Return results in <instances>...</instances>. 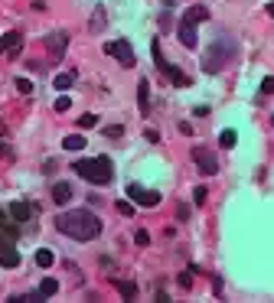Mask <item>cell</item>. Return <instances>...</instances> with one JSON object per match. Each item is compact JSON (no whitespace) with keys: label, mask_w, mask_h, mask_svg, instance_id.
Here are the masks:
<instances>
[{"label":"cell","mask_w":274,"mask_h":303,"mask_svg":"<svg viewBox=\"0 0 274 303\" xmlns=\"http://www.w3.org/2000/svg\"><path fill=\"white\" fill-rule=\"evenodd\" d=\"M20 46H23V33L20 30H10V33L0 36V52H16Z\"/></svg>","instance_id":"12"},{"label":"cell","mask_w":274,"mask_h":303,"mask_svg":"<svg viewBox=\"0 0 274 303\" xmlns=\"http://www.w3.org/2000/svg\"><path fill=\"white\" fill-rule=\"evenodd\" d=\"M206 20H209V7H202V4L189 7V10L183 13V23H189V26H196V23H206Z\"/></svg>","instance_id":"14"},{"label":"cell","mask_w":274,"mask_h":303,"mask_svg":"<svg viewBox=\"0 0 274 303\" xmlns=\"http://www.w3.org/2000/svg\"><path fill=\"white\" fill-rule=\"evenodd\" d=\"M261 95H274V75H268L261 82Z\"/></svg>","instance_id":"31"},{"label":"cell","mask_w":274,"mask_h":303,"mask_svg":"<svg viewBox=\"0 0 274 303\" xmlns=\"http://www.w3.org/2000/svg\"><path fill=\"white\" fill-rule=\"evenodd\" d=\"M0 264H4L7 271H13V267L20 264V251H16L13 242H0Z\"/></svg>","instance_id":"10"},{"label":"cell","mask_w":274,"mask_h":303,"mask_svg":"<svg viewBox=\"0 0 274 303\" xmlns=\"http://www.w3.org/2000/svg\"><path fill=\"white\" fill-rule=\"evenodd\" d=\"M36 264L39 267H52V264H56V254H52L49 248H39V251H36Z\"/></svg>","instance_id":"20"},{"label":"cell","mask_w":274,"mask_h":303,"mask_svg":"<svg viewBox=\"0 0 274 303\" xmlns=\"http://www.w3.org/2000/svg\"><path fill=\"white\" fill-rule=\"evenodd\" d=\"M56 290H59V280H52V277H46V280H43L39 284V293H43V297H56Z\"/></svg>","instance_id":"22"},{"label":"cell","mask_w":274,"mask_h":303,"mask_svg":"<svg viewBox=\"0 0 274 303\" xmlns=\"http://www.w3.org/2000/svg\"><path fill=\"white\" fill-rule=\"evenodd\" d=\"M69 104H72V101H69V98L62 95V98H59V101H56V104H52V108H56L59 114H66V111H69Z\"/></svg>","instance_id":"32"},{"label":"cell","mask_w":274,"mask_h":303,"mask_svg":"<svg viewBox=\"0 0 274 303\" xmlns=\"http://www.w3.org/2000/svg\"><path fill=\"white\" fill-rule=\"evenodd\" d=\"M72 85H75V72H62V75H56V88H59V92H69Z\"/></svg>","instance_id":"19"},{"label":"cell","mask_w":274,"mask_h":303,"mask_svg":"<svg viewBox=\"0 0 274 303\" xmlns=\"http://www.w3.org/2000/svg\"><path fill=\"white\" fill-rule=\"evenodd\" d=\"M114 287H118V293H121L124 300H134V297H137V284H134V280H114Z\"/></svg>","instance_id":"17"},{"label":"cell","mask_w":274,"mask_h":303,"mask_svg":"<svg viewBox=\"0 0 274 303\" xmlns=\"http://www.w3.org/2000/svg\"><path fill=\"white\" fill-rule=\"evenodd\" d=\"M16 238H20V222L4 209L0 212V242H13L16 245Z\"/></svg>","instance_id":"8"},{"label":"cell","mask_w":274,"mask_h":303,"mask_svg":"<svg viewBox=\"0 0 274 303\" xmlns=\"http://www.w3.org/2000/svg\"><path fill=\"white\" fill-rule=\"evenodd\" d=\"M268 16H274V4H268Z\"/></svg>","instance_id":"37"},{"label":"cell","mask_w":274,"mask_h":303,"mask_svg":"<svg viewBox=\"0 0 274 303\" xmlns=\"http://www.w3.org/2000/svg\"><path fill=\"white\" fill-rule=\"evenodd\" d=\"M56 228L62 231L66 238H75V242H92V238L101 235V219L88 209H69L56 215Z\"/></svg>","instance_id":"1"},{"label":"cell","mask_w":274,"mask_h":303,"mask_svg":"<svg viewBox=\"0 0 274 303\" xmlns=\"http://www.w3.org/2000/svg\"><path fill=\"white\" fill-rule=\"evenodd\" d=\"M193 160H196L199 173H206V176H216V173H219V160L212 157L206 147H196V150H193Z\"/></svg>","instance_id":"9"},{"label":"cell","mask_w":274,"mask_h":303,"mask_svg":"<svg viewBox=\"0 0 274 303\" xmlns=\"http://www.w3.org/2000/svg\"><path fill=\"white\" fill-rule=\"evenodd\" d=\"M114 209H118L121 215H128V219H131V215L137 212V209H134V202H131V199H118V206H114Z\"/></svg>","instance_id":"24"},{"label":"cell","mask_w":274,"mask_h":303,"mask_svg":"<svg viewBox=\"0 0 274 303\" xmlns=\"http://www.w3.org/2000/svg\"><path fill=\"white\" fill-rule=\"evenodd\" d=\"M180 134H186V137H189V134H193V124H189V121H180Z\"/></svg>","instance_id":"35"},{"label":"cell","mask_w":274,"mask_h":303,"mask_svg":"<svg viewBox=\"0 0 274 303\" xmlns=\"http://www.w3.org/2000/svg\"><path fill=\"white\" fill-rule=\"evenodd\" d=\"M134 245H137V248H147V245H150V231H144V228L134 231Z\"/></svg>","instance_id":"25"},{"label":"cell","mask_w":274,"mask_h":303,"mask_svg":"<svg viewBox=\"0 0 274 303\" xmlns=\"http://www.w3.org/2000/svg\"><path fill=\"white\" fill-rule=\"evenodd\" d=\"M128 199L137 202V206H150V209H154V206H160L163 196L157 192V189H144L140 183H128Z\"/></svg>","instance_id":"6"},{"label":"cell","mask_w":274,"mask_h":303,"mask_svg":"<svg viewBox=\"0 0 274 303\" xmlns=\"http://www.w3.org/2000/svg\"><path fill=\"white\" fill-rule=\"evenodd\" d=\"M176 36H180V42H183L186 49H196V26L180 23V33H176Z\"/></svg>","instance_id":"16"},{"label":"cell","mask_w":274,"mask_h":303,"mask_svg":"<svg viewBox=\"0 0 274 303\" xmlns=\"http://www.w3.org/2000/svg\"><path fill=\"white\" fill-rule=\"evenodd\" d=\"M144 137L150 140V144H157V140H160V134H157V131H144Z\"/></svg>","instance_id":"36"},{"label":"cell","mask_w":274,"mask_h":303,"mask_svg":"<svg viewBox=\"0 0 274 303\" xmlns=\"http://www.w3.org/2000/svg\"><path fill=\"white\" fill-rule=\"evenodd\" d=\"M62 150H85V137L82 134H69L62 140Z\"/></svg>","instance_id":"18"},{"label":"cell","mask_w":274,"mask_h":303,"mask_svg":"<svg viewBox=\"0 0 274 303\" xmlns=\"http://www.w3.org/2000/svg\"><path fill=\"white\" fill-rule=\"evenodd\" d=\"M104 52H108L111 59H118L124 69H131L137 62V56H134V46H131L128 39H111V42H104Z\"/></svg>","instance_id":"5"},{"label":"cell","mask_w":274,"mask_h":303,"mask_svg":"<svg viewBox=\"0 0 274 303\" xmlns=\"http://www.w3.org/2000/svg\"><path fill=\"white\" fill-rule=\"evenodd\" d=\"M176 219L186 222V219H189V206H180V209H176Z\"/></svg>","instance_id":"34"},{"label":"cell","mask_w":274,"mask_h":303,"mask_svg":"<svg viewBox=\"0 0 274 303\" xmlns=\"http://www.w3.org/2000/svg\"><path fill=\"white\" fill-rule=\"evenodd\" d=\"M176 284H180L183 290H189V287H193V271H183L180 277H176Z\"/></svg>","instance_id":"28"},{"label":"cell","mask_w":274,"mask_h":303,"mask_svg":"<svg viewBox=\"0 0 274 303\" xmlns=\"http://www.w3.org/2000/svg\"><path fill=\"white\" fill-rule=\"evenodd\" d=\"M43 42H46V49H49V59H52V62H59V59L66 56V46H69V33H62V30H59V33H49V36L43 39Z\"/></svg>","instance_id":"7"},{"label":"cell","mask_w":274,"mask_h":303,"mask_svg":"<svg viewBox=\"0 0 274 303\" xmlns=\"http://www.w3.org/2000/svg\"><path fill=\"white\" fill-rule=\"evenodd\" d=\"M7 212H10V215L23 225V222L33 219V212H36V209H33V202H10V206H7Z\"/></svg>","instance_id":"11"},{"label":"cell","mask_w":274,"mask_h":303,"mask_svg":"<svg viewBox=\"0 0 274 303\" xmlns=\"http://www.w3.org/2000/svg\"><path fill=\"white\" fill-rule=\"evenodd\" d=\"M271 124H274V118H271Z\"/></svg>","instance_id":"38"},{"label":"cell","mask_w":274,"mask_h":303,"mask_svg":"<svg viewBox=\"0 0 274 303\" xmlns=\"http://www.w3.org/2000/svg\"><path fill=\"white\" fill-rule=\"evenodd\" d=\"M150 52H154V62H157V69H160V72H163L166 78H170L173 85H180V88H186V85H189V78L183 75V72H180L176 66H170V62L163 59V52H160V42H157V39L150 42Z\"/></svg>","instance_id":"4"},{"label":"cell","mask_w":274,"mask_h":303,"mask_svg":"<svg viewBox=\"0 0 274 303\" xmlns=\"http://www.w3.org/2000/svg\"><path fill=\"white\" fill-rule=\"evenodd\" d=\"M121 134H124V127H121V124H108V127H104V137H111V140H118Z\"/></svg>","instance_id":"26"},{"label":"cell","mask_w":274,"mask_h":303,"mask_svg":"<svg viewBox=\"0 0 274 303\" xmlns=\"http://www.w3.org/2000/svg\"><path fill=\"white\" fill-rule=\"evenodd\" d=\"M235 52H238V42H235L232 36H219V39L206 49V56H202V72H209V75L222 72L228 62L235 59Z\"/></svg>","instance_id":"2"},{"label":"cell","mask_w":274,"mask_h":303,"mask_svg":"<svg viewBox=\"0 0 274 303\" xmlns=\"http://www.w3.org/2000/svg\"><path fill=\"white\" fill-rule=\"evenodd\" d=\"M88 30H92V33H101V30H104V10H101V7L95 10V16H92V26H88Z\"/></svg>","instance_id":"23"},{"label":"cell","mask_w":274,"mask_h":303,"mask_svg":"<svg viewBox=\"0 0 274 303\" xmlns=\"http://www.w3.org/2000/svg\"><path fill=\"white\" fill-rule=\"evenodd\" d=\"M72 170L82 176V180L95 183V186H108L114 180V163L108 157H85V160H75Z\"/></svg>","instance_id":"3"},{"label":"cell","mask_w":274,"mask_h":303,"mask_svg":"<svg viewBox=\"0 0 274 303\" xmlns=\"http://www.w3.org/2000/svg\"><path fill=\"white\" fill-rule=\"evenodd\" d=\"M235 144H238V134H235V131H222V134H219V147L232 150Z\"/></svg>","instance_id":"21"},{"label":"cell","mask_w":274,"mask_h":303,"mask_svg":"<svg viewBox=\"0 0 274 303\" xmlns=\"http://www.w3.org/2000/svg\"><path fill=\"white\" fill-rule=\"evenodd\" d=\"M16 92H20V95H30V92H33V82L20 75V78H16Z\"/></svg>","instance_id":"27"},{"label":"cell","mask_w":274,"mask_h":303,"mask_svg":"<svg viewBox=\"0 0 274 303\" xmlns=\"http://www.w3.org/2000/svg\"><path fill=\"white\" fill-rule=\"evenodd\" d=\"M193 202H196V206H206V186H196V189H193Z\"/></svg>","instance_id":"29"},{"label":"cell","mask_w":274,"mask_h":303,"mask_svg":"<svg viewBox=\"0 0 274 303\" xmlns=\"http://www.w3.org/2000/svg\"><path fill=\"white\" fill-rule=\"evenodd\" d=\"M95 124H98L95 114H82V118H78V127H95Z\"/></svg>","instance_id":"30"},{"label":"cell","mask_w":274,"mask_h":303,"mask_svg":"<svg viewBox=\"0 0 274 303\" xmlns=\"http://www.w3.org/2000/svg\"><path fill=\"white\" fill-rule=\"evenodd\" d=\"M69 199H72V186H69V183H56V186H52V202H56V206H66Z\"/></svg>","instance_id":"15"},{"label":"cell","mask_w":274,"mask_h":303,"mask_svg":"<svg viewBox=\"0 0 274 303\" xmlns=\"http://www.w3.org/2000/svg\"><path fill=\"white\" fill-rule=\"evenodd\" d=\"M137 108H140L144 118L150 114V82H147V78H140V82H137Z\"/></svg>","instance_id":"13"},{"label":"cell","mask_w":274,"mask_h":303,"mask_svg":"<svg viewBox=\"0 0 274 303\" xmlns=\"http://www.w3.org/2000/svg\"><path fill=\"white\" fill-rule=\"evenodd\" d=\"M193 114H196V118H206V114H209V104H196Z\"/></svg>","instance_id":"33"}]
</instances>
